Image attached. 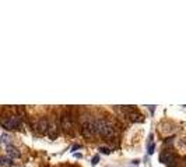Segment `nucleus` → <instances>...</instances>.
<instances>
[{"label":"nucleus","instance_id":"nucleus-10","mask_svg":"<svg viewBox=\"0 0 186 167\" xmlns=\"http://www.w3.org/2000/svg\"><path fill=\"white\" fill-rule=\"evenodd\" d=\"M100 150H101V153H104V155H109V153H111V150H109L108 148H100Z\"/></svg>","mask_w":186,"mask_h":167},{"label":"nucleus","instance_id":"nucleus-8","mask_svg":"<svg viewBox=\"0 0 186 167\" xmlns=\"http://www.w3.org/2000/svg\"><path fill=\"white\" fill-rule=\"evenodd\" d=\"M153 153H154V144L150 142V145H148V155H153Z\"/></svg>","mask_w":186,"mask_h":167},{"label":"nucleus","instance_id":"nucleus-9","mask_svg":"<svg viewBox=\"0 0 186 167\" xmlns=\"http://www.w3.org/2000/svg\"><path fill=\"white\" fill-rule=\"evenodd\" d=\"M98 162H100V156H94V158H92V166H97Z\"/></svg>","mask_w":186,"mask_h":167},{"label":"nucleus","instance_id":"nucleus-3","mask_svg":"<svg viewBox=\"0 0 186 167\" xmlns=\"http://www.w3.org/2000/svg\"><path fill=\"white\" fill-rule=\"evenodd\" d=\"M159 160L162 163H165V164H168V166H173V164H175V156H173L171 152H164V153L161 155Z\"/></svg>","mask_w":186,"mask_h":167},{"label":"nucleus","instance_id":"nucleus-1","mask_svg":"<svg viewBox=\"0 0 186 167\" xmlns=\"http://www.w3.org/2000/svg\"><path fill=\"white\" fill-rule=\"evenodd\" d=\"M94 125H95V131L98 135H102V136H111L114 134V127L109 121L106 120H95L94 121Z\"/></svg>","mask_w":186,"mask_h":167},{"label":"nucleus","instance_id":"nucleus-5","mask_svg":"<svg viewBox=\"0 0 186 167\" xmlns=\"http://www.w3.org/2000/svg\"><path fill=\"white\" fill-rule=\"evenodd\" d=\"M0 164L3 167H11L13 166V159L9 158V156H3L0 159Z\"/></svg>","mask_w":186,"mask_h":167},{"label":"nucleus","instance_id":"nucleus-4","mask_svg":"<svg viewBox=\"0 0 186 167\" xmlns=\"http://www.w3.org/2000/svg\"><path fill=\"white\" fill-rule=\"evenodd\" d=\"M6 155L11 159H18L21 158V152L17 149V148H14L11 145H7V148H6Z\"/></svg>","mask_w":186,"mask_h":167},{"label":"nucleus","instance_id":"nucleus-2","mask_svg":"<svg viewBox=\"0 0 186 167\" xmlns=\"http://www.w3.org/2000/svg\"><path fill=\"white\" fill-rule=\"evenodd\" d=\"M20 124H21L20 118L14 117V116H10V117H6V118L1 120V125H3V128H6V130H14V128H18Z\"/></svg>","mask_w":186,"mask_h":167},{"label":"nucleus","instance_id":"nucleus-6","mask_svg":"<svg viewBox=\"0 0 186 167\" xmlns=\"http://www.w3.org/2000/svg\"><path fill=\"white\" fill-rule=\"evenodd\" d=\"M36 128L39 130V132H46L48 131V121L46 120H41V121L38 123Z\"/></svg>","mask_w":186,"mask_h":167},{"label":"nucleus","instance_id":"nucleus-7","mask_svg":"<svg viewBox=\"0 0 186 167\" xmlns=\"http://www.w3.org/2000/svg\"><path fill=\"white\" fill-rule=\"evenodd\" d=\"M1 142H3L4 145H7L10 142V136L7 135L6 132H3V134H1Z\"/></svg>","mask_w":186,"mask_h":167}]
</instances>
